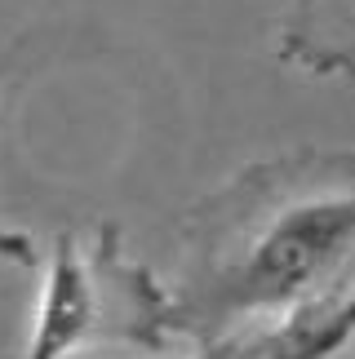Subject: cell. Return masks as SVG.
Returning a JSON list of instances; mask_svg holds the SVG:
<instances>
[{
	"label": "cell",
	"instance_id": "obj_1",
	"mask_svg": "<svg viewBox=\"0 0 355 359\" xmlns=\"http://www.w3.org/2000/svg\"><path fill=\"white\" fill-rule=\"evenodd\" d=\"M355 280V142L244 164L178 222L173 306L196 346Z\"/></svg>",
	"mask_w": 355,
	"mask_h": 359
},
{
	"label": "cell",
	"instance_id": "obj_2",
	"mask_svg": "<svg viewBox=\"0 0 355 359\" xmlns=\"http://www.w3.org/2000/svg\"><path fill=\"white\" fill-rule=\"evenodd\" d=\"M182 337L169 284L125 253L116 222L89 236L62 231L49 248L45 293L22 359H76L89 351H165Z\"/></svg>",
	"mask_w": 355,
	"mask_h": 359
},
{
	"label": "cell",
	"instance_id": "obj_3",
	"mask_svg": "<svg viewBox=\"0 0 355 359\" xmlns=\"http://www.w3.org/2000/svg\"><path fill=\"white\" fill-rule=\"evenodd\" d=\"M249 359H355V280L257 328Z\"/></svg>",
	"mask_w": 355,
	"mask_h": 359
},
{
	"label": "cell",
	"instance_id": "obj_4",
	"mask_svg": "<svg viewBox=\"0 0 355 359\" xmlns=\"http://www.w3.org/2000/svg\"><path fill=\"white\" fill-rule=\"evenodd\" d=\"M280 58L311 76H355V0H289Z\"/></svg>",
	"mask_w": 355,
	"mask_h": 359
},
{
	"label": "cell",
	"instance_id": "obj_5",
	"mask_svg": "<svg viewBox=\"0 0 355 359\" xmlns=\"http://www.w3.org/2000/svg\"><path fill=\"white\" fill-rule=\"evenodd\" d=\"M0 262L22 266V271H40V244L32 236H22V231L0 226Z\"/></svg>",
	"mask_w": 355,
	"mask_h": 359
},
{
	"label": "cell",
	"instance_id": "obj_6",
	"mask_svg": "<svg viewBox=\"0 0 355 359\" xmlns=\"http://www.w3.org/2000/svg\"><path fill=\"white\" fill-rule=\"evenodd\" d=\"M249 355H253V333H231V337L204 341L191 359H249Z\"/></svg>",
	"mask_w": 355,
	"mask_h": 359
}]
</instances>
